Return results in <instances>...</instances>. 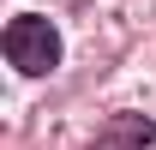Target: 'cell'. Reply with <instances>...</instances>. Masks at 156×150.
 <instances>
[{
	"mask_svg": "<svg viewBox=\"0 0 156 150\" xmlns=\"http://www.w3.org/2000/svg\"><path fill=\"white\" fill-rule=\"evenodd\" d=\"M6 60L18 66L24 78H42L60 66V30L36 12H18V18L6 24Z\"/></svg>",
	"mask_w": 156,
	"mask_h": 150,
	"instance_id": "cell-1",
	"label": "cell"
},
{
	"mask_svg": "<svg viewBox=\"0 0 156 150\" xmlns=\"http://www.w3.org/2000/svg\"><path fill=\"white\" fill-rule=\"evenodd\" d=\"M150 138H156V120H150V114H114V120L96 132L90 150H150Z\"/></svg>",
	"mask_w": 156,
	"mask_h": 150,
	"instance_id": "cell-2",
	"label": "cell"
}]
</instances>
